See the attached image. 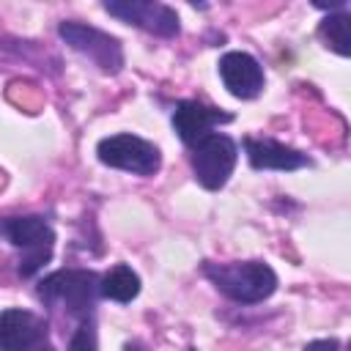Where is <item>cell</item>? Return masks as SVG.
<instances>
[{"instance_id": "1", "label": "cell", "mask_w": 351, "mask_h": 351, "mask_svg": "<svg viewBox=\"0 0 351 351\" xmlns=\"http://www.w3.org/2000/svg\"><path fill=\"white\" fill-rule=\"evenodd\" d=\"M203 277L230 302L258 304L277 291V274L263 261H233V263H200Z\"/></svg>"}, {"instance_id": "2", "label": "cell", "mask_w": 351, "mask_h": 351, "mask_svg": "<svg viewBox=\"0 0 351 351\" xmlns=\"http://www.w3.org/2000/svg\"><path fill=\"white\" fill-rule=\"evenodd\" d=\"M0 236L19 252V277H33L55 252V230L44 217H8L0 219Z\"/></svg>"}, {"instance_id": "3", "label": "cell", "mask_w": 351, "mask_h": 351, "mask_svg": "<svg viewBox=\"0 0 351 351\" xmlns=\"http://www.w3.org/2000/svg\"><path fill=\"white\" fill-rule=\"evenodd\" d=\"M99 280L101 277L90 269H60L38 282V296L47 304H63L71 318L85 321L93 315L99 299Z\"/></svg>"}, {"instance_id": "4", "label": "cell", "mask_w": 351, "mask_h": 351, "mask_svg": "<svg viewBox=\"0 0 351 351\" xmlns=\"http://www.w3.org/2000/svg\"><path fill=\"white\" fill-rule=\"evenodd\" d=\"M96 156L104 167L126 170L134 176H154L162 165L159 148L137 134H129V132L101 137L96 145Z\"/></svg>"}, {"instance_id": "5", "label": "cell", "mask_w": 351, "mask_h": 351, "mask_svg": "<svg viewBox=\"0 0 351 351\" xmlns=\"http://www.w3.org/2000/svg\"><path fill=\"white\" fill-rule=\"evenodd\" d=\"M189 162H192V173L197 184L214 192V189H222L228 178L233 176L236 162H239V145L228 134L211 132L200 143L192 145Z\"/></svg>"}, {"instance_id": "6", "label": "cell", "mask_w": 351, "mask_h": 351, "mask_svg": "<svg viewBox=\"0 0 351 351\" xmlns=\"http://www.w3.org/2000/svg\"><path fill=\"white\" fill-rule=\"evenodd\" d=\"M58 36L74 52L85 55L99 71L118 74L123 69V47L115 36H110V33L93 27V25H82V22H60Z\"/></svg>"}, {"instance_id": "7", "label": "cell", "mask_w": 351, "mask_h": 351, "mask_svg": "<svg viewBox=\"0 0 351 351\" xmlns=\"http://www.w3.org/2000/svg\"><path fill=\"white\" fill-rule=\"evenodd\" d=\"M104 11L126 25H134L162 38H176L181 33V19L176 8L156 3V0H107Z\"/></svg>"}, {"instance_id": "8", "label": "cell", "mask_w": 351, "mask_h": 351, "mask_svg": "<svg viewBox=\"0 0 351 351\" xmlns=\"http://www.w3.org/2000/svg\"><path fill=\"white\" fill-rule=\"evenodd\" d=\"M47 321L30 310L8 307L0 313V351H33L47 340Z\"/></svg>"}, {"instance_id": "9", "label": "cell", "mask_w": 351, "mask_h": 351, "mask_svg": "<svg viewBox=\"0 0 351 351\" xmlns=\"http://www.w3.org/2000/svg\"><path fill=\"white\" fill-rule=\"evenodd\" d=\"M219 80H222V85L228 88L230 96L244 99V101L261 96L263 82H266L263 66L250 52H241V49L225 52L219 58Z\"/></svg>"}, {"instance_id": "10", "label": "cell", "mask_w": 351, "mask_h": 351, "mask_svg": "<svg viewBox=\"0 0 351 351\" xmlns=\"http://www.w3.org/2000/svg\"><path fill=\"white\" fill-rule=\"evenodd\" d=\"M230 121H233L230 112H222L217 107H208V104H203L197 99H184L173 110V129L178 132L181 143L189 145V148L195 143H200L206 134H211L214 126L230 123Z\"/></svg>"}, {"instance_id": "11", "label": "cell", "mask_w": 351, "mask_h": 351, "mask_svg": "<svg viewBox=\"0 0 351 351\" xmlns=\"http://www.w3.org/2000/svg\"><path fill=\"white\" fill-rule=\"evenodd\" d=\"M244 148H247V159L255 170H299V167H310V156L291 148V145H282L277 140H266V137H247L244 140Z\"/></svg>"}, {"instance_id": "12", "label": "cell", "mask_w": 351, "mask_h": 351, "mask_svg": "<svg viewBox=\"0 0 351 351\" xmlns=\"http://www.w3.org/2000/svg\"><path fill=\"white\" fill-rule=\"evenodd\" d=\"M137 293H140V274L126 263H115L99 280V296H104V299L126 304V302L137 299Z\"/></svg>"}, {"instance_id": "13", "label": "cell", "mask_w": 351, "mask_h": 351, "mask_svg": "<svg viewBox=\"0 0 351 351\" xmlns=\"http://www.w3.org/2000/svg\"><path fill=\"white\" fill-rule=\"evenodd\" d=\"M318 38L337 55H348L351 52V16L346 11H335L329 16H324V22L318 25Z\"/></svg>"}, {"instance_id": "14", "label": "cell", "mask_w": 351, "mask_h": 351, "mask_svg": "<svg viewBox=\"0 0 351 351\" xmlns=\"http://www.w3.org/2000/svg\"><path fill=\"white\" fill-rule=\"evenodd\" d=\"M69 351H99V337H96V321L93 315L80 321L71 340H69Z\"/></svg>"}, {"instance_id": "15", "label": "cell", "mask_w": 351, "mask_h": 351, "mask_svg": "<svg viewBox=\"0 0 351 351\" xmlns=\"http://www.w3.org/2000/svg\"><path fill=\"white\" fill-rule=\"evenodd\" d=\"M304 351H340V340L335 337H324V340H313L304 346Z\"/></svg>"}, {"instance_id": "16", "label": "cell", "mask_w": 351, "mask_h": 351, "mask_svg": "<svg viewBox=\"0 0 351 351\" xmlns=\"http://www.w3.org/2000/svg\"><path fill=\"white\" fill-rule=\"evenodd\" d=\"M123 351H148V348H145L140 340H129V343L123 346Z\"/></svg>"}, {"instance_id": "17", "label": "cell", "mask_w": 351, "mask_h": 351, "mask_svg": "<svg viewBox=\"0 0 351 351\" xmlns=\"http://www.w3.org/2000/svg\"><path fill=\"white\" fill-rule=\"evenodd\" d=\"M33 351H55V348H52V343H49V340H44V343H41L38 348H33Z\"/></svg>"}, {"instance_id": "18", "label": "cell", "mask_w": 351, "mask_h": 351, "mask_svg": "<svg viewBox=\"0 0 351 351\" xmlns=\"http://www.w3.org/2000/svg\"><path fill=\"white\" fill-rule=\"evenodd\" d=\"M189 351H195V348H189Z\"/></svg>"}]
</instances>
